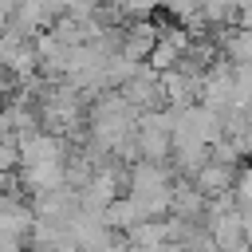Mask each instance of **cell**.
<instances>
[{
	"label": "cell",
	"instance_id": "3957f363",
	"mask_svg": "<svg viewBox=\"0 0 252 252\" xmlns=\"http://www.w3.org/2000/svg\"><path fill=\"white\" fill-rule=\"evenodd\" d=\"M236 185H240V189H236V197H240V201H252V173H244Z\"/></svg>",
	"mask_w": 252,
	"mask_h": 252
},
{
	"label": "cell",
	"instance_id": "7a4b0ae2",
	"mask_svg": "<svg viewBox=\"0 0 252 252\" xmlns=\"http://www.w3.org/2000/svg\"><path fill=\"white\" fill-rule=\"evenodd\" d=\"M232 8H236V0H201V12H205L209 20H228Z\"/></svg>",
	"mask_w": 252,
	"mask_h": 252
},
{
	"label": "cell",
	"instance_id": "277c9868",
	"mask_svg": "<svg viewBox=\"0 0 252 252\" xmlns=\"http://www.w3.org/2000/svg\"><path fill=\"white\" fill-rule=\"evenodd\" d=\"M122 4H126L130 12H146V8H154L158 0H122Z\"/></svg>",
	"mask_w": 252,
	"mask_h": 252
},
{
	"label": "cell",
	"instance_id": "6da1fadb",
	"mask_svg": "<svg viewBox=\"0 0 252 252\" xmlns=\"http://www.w3.org/2000/svg\"><path fill=\"white\" fill-rule=\"evenodd\" d=\"M232 185V169H228V161H209V165H201L197 173H193V189L201 193V197H217V193H224Z\"/></svg>",
	"mask_w": 252,
	"mask_h": 252
}]
</instances>
